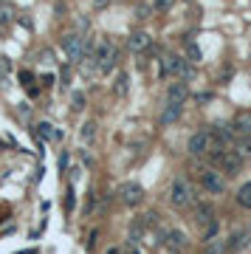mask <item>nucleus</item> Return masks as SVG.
Listing matches in <instances>:
<instances>
[{"label":"nucleus","mask_w":251,"mask_h":254,"mask_svg":"<svg viewBox=\"0 0 251 254\" xmlns=\"http://www.w3.org/2000/svg\"><path fill=\"white\" fill-rule=\"evenodd\" d=\"M136 17H141V20H147V17H150V6H138Z\"/></svg>","instance_id":"28"},{"label":"nucleus","mask_w":251,"mask_h":254,"mask_svg":"<svg viewBox=\"0 0 251 254\" xmlns=\"http://www.w3.org/2000/svg\"><path fill=\"white\" fill-rule=\"evenodd\" d=\"M189 96V88L186 82H172L170 91H167V102H175V104H183V99Z\"/></svg>","instance_id":"8"},{"label":"nucleus","mask_w":251,"mask_h":254,"mask_svg":"<svg viewBox=\"0 0 251 254\" xmlns=\"http://www.w3.org/2000/svg\"><path fill=\"white\" fill-rule=\"evenodd\" d=\"M181 57H175V54H167V57L161 59V76L167 79V76H172V74H178V68H181Z\"/></svg>","instance_id":"10"},{"label":"nucleus","mask_w":251,"mask_h":254,"mask_svg":"<svg viewBox=\"0 0 251 254\" xmlns=\"http://www.w3.org/2000/svg\"><path fill=\"white\" fill-rule=\"evenodd\" d=\"M37 139H57V130L48 125V122H40L37 125Z\"/></svg>","instance_id":"15"},{"label":"nucleus","mask_w":251,"mask_h":254,"mask_svg":"<svg viewBox=\"0 0 251 254\" xmlns=\"http://www.w3.org/2000/svg\"><path fill=\"white\" fill-rule=\"evenodd\" d=\"M195 218L201 220V223H212V206L198 203V209H195Z\"/></svg>","instance_id":"16"},{"label":"nucleus","mask_w":251,"mask_h":254,"mask_svg":"<svg viewBox=\"0 0 251 254\" xmlns=\"http://www.w3.org/2000/svg\"><path fill=\"white\" fill-rule=\"evenodd\" d=\"M85 107V93H74V110H82Z\"/></svg>","instance_id":"24"},{"label":"nucleus","mask_w":251,"mask_h":254,"mask_svg":"<svg viewBox=\"0 0 251 254\" xmlns=\"http://www.w3.org/2000/svg\"><path fill=\"white\" fill-rule=\"evenodd\" d=\"M113 91H116V96H127V91H130V76H127V74H119V76H116Z\"/></svg>","instance_id":"13"},{"label":"nucleus","mask_w":251,"mask_h":254,"mask_svg":"<svg viewBox=\"0 0 251 254\" xmlns=\"http://www.w3.org/2000/svg\"><path fill=\"white\" fill-rule=\"evenodd\" d=\"M234 130L240 136H251V113H240L234 119Z\"/></svg>","instance_id":"12"},{"label":"nucleus","mask_w":251,"mask_h":254,"mask_svg":"<svg viewBox=\"0 0 251 254\" xmlns=\"http://www.w3.org/2000/svg\"><path fill=\"white\" fill-rule=\"evenodd\" d=\"M74 203H76V201H74V189H68V195H65V209H74Z\"/></svg>","instance_id":"27"},{"label":"nucleus","mask_w":251,"mask_h":254,"mask_svg":"<svg viewBox=\"0 0 251 254\" xmlns=\"http://www.w3.org/2000/svg\"><path fill=\"white\" fill-rule=\"evenodd\" d=\"M181 107H183V104L167 102V107H164V110H161V125H164V127L175 125V122H178V119H181Z\"/></svg>","instance_id":"9"},{"label":"nucleus","mask_w":251,"mask_h":254,"mask_svg":"<svg viewBox=\"0 0 251 254\" xmlns=\"http://www.w3.org/2000/svg\"><path fill=\"white\" fill-rule=\"evenodd\" d=\"M178 76H181V79H192V76H195L192 62H181V68H178Z\"/></svg>","instance_id":"21"},{"label":"nucleus","mask_w":251,"mask_h":254,"mask_svg":"<svg viewBox=\"0 0 251 254\" xmlns=\"http://www.w3.org/2000/svg\"><path fill=\"white\" fill-rule=\"evenodd\" d=\"M172 3H175V0H158L155 9H158V12H167V9H172Z\"/></svg>","instance_id":"26"},{"label":"nucleus","mask_w":251,"mask_h":254,"mask_svg":"<svg viewBox=\"0 0 251 254\" xmlns=\"http://www.w3.org/2000/svg\"><path fill=\"white\" fill-rule=\"evenodd\" d=\"M12 68V62H9V57H0V71H3V74H6V71Z\"/></svg>","instance_id":"30"},{"label":"nucleus","mask_w":251,"mask_h":254,"mask_svg":"<svg viewBox=\"0 0 251 254\" xmlns=\"http://www.w3.org/2000/svg\"><path fill=\"white\" fill-rule=\"evenodd\" d=\"M96 237H99V231H91V237H88V249H93V246H96Z\"/></svg>","instance_id":"31"},{"label":"nucleus","mask_w":251,"mask_h":254,"mask_svg":"<svg viewBox=\"0 0 251 254\" xmlns=\"http://www.w3.org/2000/svg\"><path fill=\"white\" fill-rule=\"evenodd\" d=\"M119 201L125 203V206H136V203H141V198H144V189H141V184H133V181H127V184L119 186Z\"/></svg>","instance_id":"2"},{"label":"nucleus","mask_w":251,"mask_h":254,"mask_svg":"<svg viewBox=\"0 0 251 254\" xmlns=\"http://www.w3.org/2000/svg\"><path fill=\"white\" fill-rule=\"evenodd\" d=\"M217 234V223L215 220H212V223H209V229H206V237H209V240H212V237H215Z\"/></svg>","instance_id":"29"},{"label":"nucleus","mask_w":251,"mask_h":254,"mask_svg":"<svg viewBox=\"0 0 251 254\" xmlns=\"http://www.w3.org/2000/svg\"><path fill=\"white\" fill-rule=\"evenodd\" d=\"M107 3H110V0H93V6H96V9H104Z\"/></svg>","instance_id":"32"},{"label":"nucleus","mask_w":251,"mask_h":254,"mask_svg":"<svg viewBox=\"0 0 251 254\" xmlns=\"http://www.w3.org/2000/svg\"><path fill=\"white\" fill-rule=\"evenodd\" d=\"M246 243H249V234H246V231H237V234L231 237V243H228V249H234V252H237V249H243Z\"/></svg>","instance_id":"18"},{"label":"nucleus","mask_w":251,"mask_h":254,"mask_svg":"<svg viewBox=\"0 0 251 254\" xmlns=\"http://www.w3.org/2000/svg\"><path fill=\"white\" fill-rule=\"evenodd\" d=\"M220 167H223V173H228V175L240 173V167H243V155L234 152V150H226V152H223V158H220Z\"/></svg>","instance_id":"5"},{"label":"nucleus","mask_w":251,"mask_h":254,"mask_svg":"<svg viewBox=\"0 0 251 254\" xmlns=\"http://www.w3.org/2000/svg\"><path fill=\"white\" fill-rule=\"evenodd\" d=\"M79 136H82V141H93V139H96V122H85L82 130H79Z\"/></svg>","instance_id":"17"},{"label":"nucleus","mask_w":251,"mask_h":254,"mask_svg":"<svg viewBox=\"0 0 251 254\" xmlns=\"http://www.w3.org/2000/svg\"><path fill=\"white\" fill-rule=\"evenodd\" d=\"M31 71H20V85H25V88H31Z\"/></svg>","instance_id":"23"},{"label":"nucleus","mask_w":251,"mask_h":254,"mask_svg":"<svg viewBox=\"0 0 251 254\" xmlns=\"http://www.w3.org/2000/svg\"><path fill=\"white\" fill-rule=\"evenodd\" d=\"M237 201H240V206L251 209V181H249V184H243V186H240V192H237Z\"/></svg>","instance_id":"14"},{"label":"nucleus","mask_w":251,"mask_h":254,"mask_svg":"<svg viewBox=\"0 0 251 254\" xmlns=\"http://www.w3.org/2000/svg\"><path fill=\"white\" fill-rule=\"evenodd\" d=\"M209 147H212V133H209V130L192 133V139L186 144V150L192 152V155H203V152H209Z\"/></svg>","instance_id":"3"},{"label":"nucleus","mask_w":251,"mask_h":254,"mask_svg":"<svg viewBox=\"0 0 251 254\" xmlns=\"http://www.w3.org/2000/svg\"><path fill=\"white\" fill-rule=\"evenodd\" d=\"M9 20H12V12H9V9H0V28L9 23Z\"/></svg>","instance_id":"25"},{"label":"nucleus","mask_w":251,"mask_h":254,"mask_svg":"<svg viewBox=\"0 0 251 254\" xmlns=\"http://www.w3.org/2000/svg\"><path fill=\"white\" fill-rule=\"evenodd\" d=\"M186 62H201V48L195 43H186Z\"/></svg>","instance_id":"19"},{"label":"nucleus","mask_w":251,"mask_h":254,"mask_svg":"<svg viewBox=\"0 0 251 254\" xmlns=\"http://www.w3.org/2000/svg\"><path fill=\"white\" fill-rule=\"evenodd\" d=\"M201 181H203V189L215 192V195L226 192V175H223V173H215V170H206V173L201 175Z\"/></svg>","instance_id":"4"},{"label":"nucleus","mask_w":251,"mask_h":254,"mask_svg":"<svg viewBox=\"0 0 251 254\" xmlns=\"http://www.w3.org/2000/svg\"><path fill=\"white\" fill-rule=\"evenodd\" d=\"M127 254H138V249H130V252H127Z\"/></svg>","instance_id":"34"},{"label":"nucleus","mask_w":251,"mask_h":254,"mask_svg":"<svg viewBox=\"0 0 251 254\" xmlns=\"http://www.w3.org/2000/svg\"><path fill=\"white\" fill-rule=\"evenodd\" d=\"M234 152H240V155H251V141H240Z\"/></svg>","instance_id":"22"},{"label":"nucleus","mask_w":251,"mask_h":254,"mask_svg":"<svg viewBox=\"0 0 251 254\" xmlns=\"http://www.w3.org/2000/svg\"><path fill=\"white\" fill-rule=\"evenodd\" d=\"M150 34L147 31H133V34L127 37V46H130V51H136V54H141V51H147L150 48Z\"/></svg>","instance_id":"7"},{"label":"nucleus","mask_w":251,"mask_h":254,"mask_svg":"<svg viewBox=\"0 0 251 254\" xmlns=\"http://www.w3.org/2000/svg\"><path fill=\"white\" fill-rule=\"evenodd\" d=\"M209 133H212V139H215V141H220L223 147H226L228 141H234V136H237L234 125H215L212 130H209Z\"/></svg>","instance_id":"6"},{"label":"nucleus","mask_w":251,"mask_h":254,"mask_svg":"<svg viewBox=\"0 0 251 254\" xmlns=\"http://www.w3.org/2000/svg\"><path fill=\"white\" fill-rule=\"evenodd\" d=\"M206 254H226V243L209 240V246H206Z\"/></svg>","instance_id":"20"},{"label":"nucleus","mask_w":251,"mask_h":254,"mask_svg":"<svg viewBox=\"0 0 251 254\" xmlns=\"http://www.w3.org/2000/svg\"><path fill=\"white\" fill-rule=\"evenodd\" d=\"M170 201H172V206H189L195 201V195H192V186H189V181L186 178H175L172 181V186H170Z\"/></svg>","instance_id":"1"},{"label":"nucleus","mask_w":251,"mask_h":254,"mask_svg":"<svg viewBox=\"0 0 251 254\" xmlns=\"http://www.w3.org/2000/svg\"><path fill=\"white\" fill-rule=\"evenodd\" d=\"M167 246H170L172 252H181L183 246H186V234H183V231H178V229L167 231Z\"/></svg>","instance_id":"11"},{"label":"nucleus","mask_w":251,"mask_h":254,"mask_svg":"<svg viewBox=\"0 0 251 254\" xmlns=\"http://www.w3.org/2000/svg\"><path fill=\"white\" fill-rule=\"evenodd\" d=\"M0 88H6V79H3V71H0Z\"/></svg>","instance_id":"33"}]
</instances>
